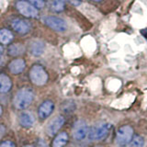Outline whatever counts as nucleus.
I'll list each match as a JSON object with an SVG mask.
<instances>
[{
	"label": "nucleus",
	"instance_id": "1",
	"mask_svg": "<svg viewBox=\"0 0 147 147\" xmlns=\"http://www.w3.org/2000/svg\"><path fill=\"white\" fill-rule=\"evenodd\" d=\"M34 98L33 91L30 88H22L14 98V106L18 109H24L31 104Z\"/></svg>",
	"mask_w": 147,
	"mask_h": 147
},
{
	"label": "nucleus",
	"instance_id": "2",
	"mask_svg": "<svg viewBox=\"0 0 147 147\" xmlns=\"http://www.w3.org/2000/svg\"><path fill=\"white\" fill-rule=\"evenodd\" d=\"M30 78L36 86H43L48 81V74L41 65L35 64L30 71Z\"/></svg>",
	"mask_w": 147,
	"mask_h": 147
},
{
	"label": "nucleus",
	"instance_id": "3",
	"mask_svg": "<svg viewBox=\"0 0 147 147\" xmlns=\"http://www.w3.org/2000/svg\"><path fill=\"white\" fill-rule=\"evenodd\" d=\"M44 23L46 26L57 32H64L67 30L66 21L55 16H47L44 18Z\"/></svg>",
	"mask_w": 147,
	"mask_h": 147
},
{
	"label": "nucleus",
	"instance_id": "4",
	"mask_svg": "<svg viewBox=\"0 0 147 147\" xmlns=\"http://www.w3.org/2000/svg\"><path fill=\"white\" fill-rule=\"evenodd\" d=\"M16 7L22 16L27 18H37L38 16V8H36L30 2L20 0L16 4Z\"/></svg>",
	"mask_w": 147,
	"mask_h": 147
},
{
	"label": "nucleus",
	"instance_id": "5",
	"mask_svg": "<svg viewBox=\"0 0 147 147\" xmlns=\"http://www.w3.org/2000/svg\"><path fill=\"white\" fill-rule=\"evenodd\" d=\"M133 135V130L131 126L124 125L121 127L117 131V137L116 142L119 145H126L130 142L132 139Z\"/></svg>",
	"mask_w": 147,
	"mask_h": 147
},
{
	"label": "nucleus",
	"instance_id": "6",
	"mask_svg": "<svg viewBox=\"0 0 147 147\" xmlns=\"http://www.w3.org/2000/svg\"><path fill=\"white\" fill-rule=\"evenodd\" d=\"M110 125L109 123L102 122L98 124V126H96L94 129H92V131L89 133V139L90 140H102L107 136L109 133Z\"/></svg>",
	"mask_w": 147,
	"mask_h": 147
},
{
	"label": "nucleus",
	"instance_id": "7",
	"mask_svg": "<svg viewBox=\"0 0 147 147\" xmlns=\"http://www.w3.org/2000/svg\"><path fill=\"white\" fill-rule=\"evenodd\" d=\"M87 133H88V127H87V124L85 121H79L75 124L73 129V136L76 140H84L86 137Z\"/></svg>",
	"mask_w": 147,
	"mask_h": 147
},
{
	"label": "nucleus",
	"instance_id": "8",
	"mask_svg": "<svg viewBox=\"0 0 147 147\" xmlns=\"http://www.w3.org/2000/svg\"><path fill=\"white\" fill-rule=\"evenodd\" d=\"M11 27L17 33L21 35H25L27 33H29L30 30V23L27 20H22V18H15L11 22Z\"/></svg>",
	"mask_w": 147,
	"mask_h": 147
},
{
	"label": "nucleus",
	"instance_id": "9",
	"mask_svg": "<svg viewBox=\"0 0 147 147\" xmlns=\"http://www.w3.org/2000/svg\"><path fill=\"white\" fill-rule=\"evenodd\" d=\"M64 123V118L63 116H57L53 118L48 124L47 128H46V131L50 136H53Z\"/></svg>",
	"mask_w": 147,
	"mask_h": 147
},
{
	"label": "nucleus",
	"instance_id": "10",
	"mask_svg": "<svg viewBox=\"0 0 147 147\" xmlns=\"http://www.w3.org/2000/svg\"><path fill=\"white\" fill-rule=\"evenodd\" d=\"M44 50H45L44 42L41 40H32L29 45L30 53L36 57L40 56V55L44 53Z\"/></svg>",
	"mask_w": 147,
	"mask_h": 147
},
{
	"label": "nucleus",
	"instance_id": "11",
	"mask_svg": "<svg viewBox=\"0 0 147 147\" xmlns=\"http://www.w3.org/2000/svg\"><path fill=\"white\" fill-rule=\"evenodd\" d=\"M18 121L20 124L24 128H30L34 125L35 123V118L33 114L29 111H23L20 113L18 117Z\"/></svg>",
	"mask_w": 147,
	"mask_h": 147
},
{
	"label": "nucleus",
	"instance_id": "12",
	"mask_svg": "<svg viewBox=\"0 0 147 147\" xmlns=\"http://www.w3.org/2000/svg\"><path fill=\"white\" fill-rule=\"evenodd\" d=\"M26 67V63L23 59H15L8 64V69L14 75H18L24 71Z\"/></svg>",
	"mask_w": 147,
	"mask_h": 147
},
{
	"label": "nucleus",
	"instance_id": "13",
	"mask_svg": "<svg viewBox=\"0 0 147 147\" xmlns=\"http://www.w3.org/2000/svg\"><path fill=\"white\" fill-rule=\"evenodd\" d=\"M54 109V104L52 101L47 100L44 101V102L40 106L39 108V116L40 119H46L48 118L51 113L53 112V110Z\"/></svg>",
	"mask_w": 147,
	"mask_h": 147
},
{
	"label": "nucleus",
	"instance_id": "14",
	"mask_svg": "<svg viewBox=\"0 0 147 147\" xmlns=\"http://www.w3.org/2000/svg\"><path fill=\"white\" fill-rule=\"evenodd\" d=\"M12 87V82L7 75L0 74V92L7 93Z\"/></svg>",
	"mask_w": 147,
	"mask_h": 147
},
{
	"label": "nucleus",
	"instance_id": "15",
	"mask_svg": "<svg viewBox=\"0 0 147 147\" xmlns=\"http://www.w3.org/2000/svg\"><path fill=\"white\" fill-rule=\"evenodd\" d=\"M7 52L10 56H20V55L24 53L25 47L21 43H14L9 46Z\"/></svg>",
	"mask_w": 147,
	"mask_h": 147
},
{
	"label": "nucleus",
	"instance_id": "16",
	"mask_svg": "<svg viewBox=\"0 0 147 147\" xmlns=\"http://www.w3.org/2000/svg\"><path fill=\"white\" fill-rule=\"evenodd\" d=\"M14 36L12 32L7 29H1L0 30V43L4 45L9 44L13 40Z\"/></svg>",
	"mask_w": 147,
	"mask_h": 147
},
{
	"label": "nucleus",
	"instance_id": "17",
	"mask_svg": "<svg viewBox=\"0 0 147 147\" xmlns=\"http://www.w3.org/2000/svg\"><path fill=\"white\" fill-rule=\"evenodd\" d=\"M68 142V135L66 132H61L53 142V147H63Z\"/></svg>",
	"mask_w": 147,
	"mask_h": 147
},
{
	"label": "nucleus",
	"instance_id": "18",
	"mask_svg": "<svg viewBox=\"0 0 147 147\" xmlns=\"http://www.w3.org/2000/svg\"><path fill=\"white\" fill-rule=\"evenodd\" d=\"M51 7L55 12H62L65 8V1H63V0H52Z\"/></svg>",
	"mask_w": 147,
	"mask_h": 147
},
{
	"label": "nucleus",
	"instance_id": "19",
	"mask_svg": "<svg viewBox=\"0 0 147 147\" xmlns=\"http://www.w3.org/2000/svg\"><path fill=\"white\" fill-rule=\"evenodd\" d=\"M144 140L140 135H136L131 139V147H144Z\"/></svg>",
	"mask_w": 147,
	"mask_h": 147
},
{
	"label": "nucleus",
	"instance_id": "20",
	"mask_svg": "<svg viewBox=\"0 0 147 147\" xmlns=\"http://www.w3.org/2000/svg\"><path fill=\"white\" fill-rule=\"evenodd\" d=\"M29 2L36 8H42L45 6V0H29Z\"/></svg>",
	"mask_w": 147,
	"mask_h": 147
},
{
	"label": "nucleus",
	"instance_id": "21",
	"mask_svg": "<svg viewBox=\"0 0 147 147\" xmlns=\"http://www.w3.org/2000/svg\"><path fill=\"white\" fill-rule=\"evenodd\" d=\"M0 147H15V144L10 141H6L2 142V144L0 145Z\"/></svg>",
	"mask_w": 147,
	"mask_h": 147
},
{
	"label": "nucleus",
	"instance_id": "22",
	"mask_svg": "<svg viewBox=\"0 0 147 147\" xmlns=\"http://www.w3.org/2000/svg\"><path fill=\"white\" fill-rule=\"evenodd\" d=\"M38 147H48L47 145V142H46L44 140L42 139H40L38 142Z\"/></svg>",
	"mask_w": 147,
	"mask_h": 147
},
{
	"label": "nucleus",
	"instance_id": "23",
	"mask_svg": "<svg viewBox=\"0 0 147 147\" xmlns=\"http://www.w3.org/2000/svg\"><path fill=\"white\" fill-rule=\"evenodd\" d=\"M5 132H6V128L4 125H0V140L2 139V137L4 136Z\"/></svg>",
	"mask_w": 147,
	"mask_h": 147
},
{
	"label": "nucleus",
	"instance_id": "24",
	"mask_svg": "<svg viewBox=\"0 0 147 147\" xmlns=\"http://www.w3.org/2000/svg\"><path fill=\"white\" fill-rule=\"evenodd\" d=\"M3 53H4V49L1 45H0V64L3 63Z\"/></svg>",
	"mask_w": 147,
	"mask_h": 147
},
{
	"label": "nucleus",
	"instance_id": "25",
	"mask_svg": "<svg viewBox=\"0 0 147 147\" xmlns=\"http://www.w3.org/2000/svg\"><path fill=\"white\" fill-rule=\"evenodd\" d=\"M141 33H142V36H144V38L147 40V29L142 30H141Z\"/></svg>",
	"mask_w": 147,
	"mask_h": 147
},
{
	"label": "nucleus",
	"instance_id": "26",
	"mask_svg": "<svg viewBox=\"0 0 147 147\" xmlns=\"http://www.w3.org/2000/svg\"><path fill=\"white\" fill-rule=\"evenodd\" d=\"M91 1H93V2H98V3H99V2H102L103 0H91Z\"/></svg>",
	"mask_w": 147,
	"mask_h": 147
},
{
	"label": "nucleus",
	"instance_id": "27",
	"mask_svg": "<svg viewBox=\"0 0 147 147\" xmlns=\"http://www.w3.org/2000/svg\"><path fill=\"white\" fill-rule=\"evenodd\" d=\"M1 114H2V108L0 107V115H1Z\"/></svg>",
	"mask_w": 147,
	"mask_h": 147
},
{
	"label": "nucleus",
	"instance_id": "28",
	"mask_svg": "<svg viewBox=\"0 0 147 147\" xmlns=\"http://www.w3.org/2000/svg\"><path fill=\"white\" fill-rule=\"evenodd\" d=\"M24 147H33L32 145H26V146H24Z\"/></svg>",
	"mask_w": 147,
	"mask_h": 147
},
{
	"label": "nucleus",
	"instance_id": "29",
	"mask_svg": "<svg viewBox=\"0 0 147 147\" xmlns=\"http://www.w3.org/2000/svg\"><path fill=\"white\" fill-rule=\"evenodd\" d=\"M63 1H72V0H63Z\"/></svg>",
	"mask_w": 147,
	"mask_h": 147
},
{
	"label": "nucleus",
	"instance_id": "30",
	"mask_svg": "<svg viewBox=\"0 0 147 147\" xmlns=\"http://www.w3.org/2000/svg\"><path fill=\"white\" fill-rule=\"evenodd\" d=\"M96 147H103V146H96Z\"/></svg>",
	"mask_w": 147,
	"mask_h": 147
}]
</instances>
